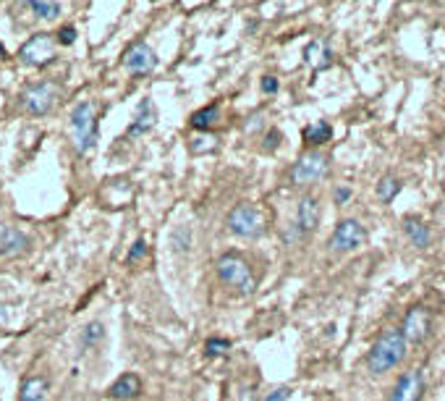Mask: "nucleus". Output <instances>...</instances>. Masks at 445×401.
Masks as SVG:
<instances>
[{
    "label": "nucleus",
    "mask_w": 445,
    "mask_h": 401,
    "mask_svg": "<svg viewBox=\"0 0 445 401\" xmlns=\"http://www.w3.org/2000/svg\"><path fill=\"white\" fill-rule=\"evenodd\" d=\"M406 339L401 336L399 328H387L380 333V339L372 343V349L367 354V367L369 373L375 375H383L387 370L399 367L403 359H406Z\"/></svg>",
    "instance_id": "nucleus-1"
},
{
    "label": "nucleus",
    "mask_w": 445,
    "mask_h": 401,
    "mask_svg": "<svg viewBox=\"0 0 445 401\" xmlns=\"http://www.w3.org/2000/svg\"><path fill=\"white\" fill-rule=\"evenodd\" d=\"M218 278L222 283H228L231 289H236L238 294H254V289H257V278H254V273L249 268V262L244 257H238V255H222L218 259Z\"/></svg>",
    "instance_id": "nucleus-2"
},
{
    "label": "nucleus",
    "mask_w": 445,
    "mask_h": 401,
    "mask_svg": "<svg viewBox=\"0 0 445 401\" xmlns=\"http://www.w3.org/2000/svg\"><path fill=\"white\" fill-rule=\"evenodd\" d=\"M71 126H73V144L76 153H89L97 142V121H94V103L84 100L71 110Z\"/></svg>",
    "instance_id": "nucleus-3"
},
{
    "label": "nucleus",
    "mask_w": 445,
    "mask_h": 401,
    "mask_svg": "<svg viewBox=\"0 0 445 401\" xmlns=\"http://www.w3.org/2000/svg\"><path fill=\"white\" fill-rule=\"evenodd\" d=\"M228 228H231V234L241 236V239H257L265 231V215L249 202L236 205L234 210L228 212Z\"/></svg>",
    "instance_id": "nucleus-4"
},
{
    "label": "nucleus",
    "mask_w": 445,
    "mask_h": 401,
    "mask_svg": "<svg viewBox=\"0 0 445 401\" xmlns=\"http://www.w3.org/2000/svg\"><path fill=\"white\" fill-rule=\"evenodd\" d=\"M330 171V160L325 157L322 153H304L291 168V184L296 187H312L317 181H322V178L328 176Z\"/></svg>",
    "instance_id": "nucleus-5"
},
{
    "label": "nucleus",
    "mask_w": 445,
    "mask_h": 401,
    "mask_svg": "<svg viewBox=\"0 0 445 401\" xmlns=\"http://www.w3.org/2000/svg\"><path fill=\"white\" fill-rule=\"evenodd\" d=\"M55 100H58V87L50 82L35 84V87H29V89L21 92V108L29 116H45V113H50V108L55 105Z\"/></svg>",
    "instance_id": "nucleus-6"
},
{
    "label": "nucleus",
    "mask_w": 445,
    "mask_h": 401,
    "mask_svg": "<svg viewBox=\"0 0 445 401\" xmlns=\"http://www.w3.org/2000/svg\"><path fill=\"white\" fill-rule=\"evenodd\" d=\"M55 47H58L55 37L40 32V35L29 37V40L24 42L21 50H19V58H21L24 63H29V66H47L50 60L55 58Z\"/></svg>",
    "instance_id": "nucleus-7"
},
{
    "label": "nucleus",
    "mask_w": 445,
    "mask_h": 401,
    "mask_svg": "<svg viewBox=\"0 0 445 401\" xmlns=\"http://www.w3.org/2000/svg\"><path fill=\"white\" fill-rule=\"evenodd\" d=\"M367 241V231H364V225L359 221H354V218H346V221H340L335 225V231L330 236V249L333 252H354V249H359Z\"/></svg>",
    "instance_id": "nucleus-8"
},
{
    "label": "nucleus",
    "mask_w": 445,
    "mask_h": 401,
    "mask_svg": "<svg viewBox=\"0 0 445 401\" xmlns=\"http://www.w3.org/2000/svg\"><path fill=\"white\" fill-rule=\"evenodd\" d=\"M430 328H433V315L427 307H411L403 318V325H401V336L406 339V343H422L427 336H430Z\"/></svg>",
    "instance_id": "nucleus-9"
},
{
    "label": "nucleus",
    "mask_w": 445,
    "mask_h": 401,
    "mask_svg": "<svg viewBox=\"0 0 445 401\" xmlns=\"http://www.w3.org/2000/svg\"><path fill=\"white\" fill-rule=\"evenodd\" d=\"M123 63L131 74H150L157 66V56L147 42H134V45L123 53Z\"/></svg>",
    "instance_id": "nucleus-10"
},
{
    "label": "nucleus",
    "mask_w": 445,
    "mask_h": 401,
    "mask_svg": "<svg viewBox=\"0 0 445 401\" xmlns=\"http://www.w3.org/2000/svg\"><path fill=\"white\" fill-rule=\"evenodd\" d=\"M422 393H424V375L419 370H411V373H403L399 377V383L393 386L387 401H419Z\"/></svg>",
    "instance_id": "nucleus-11"
},
{
    "label": "nucleus",
    "mask_w": 445,
    "mask_h": 401,
    "mask_svg": "<svg viewBox=\"0 0 445 401\" xmlns=\"http://www.w3.org/2000/svg\"><path fill=\"white\" fill-rule=\"evenodd\" d=\"M29 249V236L16 225H0V257H16Z\"/></svg>",
    "instance_id": "nucleus-12"
},
{
    "label": "nucleus",
    "mask_w": 445,
    "mask_h": 401,
    "mask_svg": "<svg viewBox=\"0 0 445 401\" xmlns=\"http://www.w3.org/2000/svg\"><path fill=\"white\" fill-rule=\"evenodd\" d=\"M296 225H299V231H315L317 225H320V202L317 197L312 194H306L299 200V207H296Z\"/></svg>",
    "instance_id": "nucleus-13"
},
{
    "label": "nucleus",
    "mask_w": 445,
    "mask_h": 401,
    "mask_svg": "<svg viewBox=\"0 0 445 401\" xmlns=\"http://www.w3.org/2000/svg\"><path fill=\"white\" fill-rule=\"evenodd\" d=\"M157 123V110H155L152 100H141L139 108H137V116H134V123L129 126V137H141L150 129H155Z\"/></svg>",
    "instance_id": "nucleus-14"
},
{
    "label": "nucleus",
    "mask_w": 445,
    "mask_h": 401,
    "mask_svg": "<svg viewBox=\"0 0 445 401\" xmlns=\"http://www.w3.org/2000/svg\"><path fill=\"white\" fill-rule=\"evenodd\" d=\"M110 393V399L116 401H129V399H137L141 393V380L134 373H123V375L118 377L116 383L107 389Z\"/></svg>",
    "instance_id": "nucleus-15"
},
{
    "label": "nucleus",
    "mask_w": 445,
    "mask_h": 401,
    "mask_svg": "<svg viewBox=\"0 0 445 401\" xmlns=\"http://www.w3.org/2000/svg\"><path fill=\"white\" fill-rule=\"evenodd\" d=\"M304 60H306V66H312L315 71L328 69L330 63H333V53H330L328 42H322V40H312L304 50Z\"/></svg>",
    "instance_id": "nucleus-16"
},
{
    "label": "nucleus",
    "mask_w": 445,
    "mask_h": 401,
    "mask_svg": "<svg viewBox=\"0 0 445 401\" xmlns=\"http://www.w3.org/2000/svg\"><path fill=\"white\" fill-rule=\"evenodd\" d=\"M47 391H50V383L47 377L42 375H35L29 380L21 383V391H19V401H45Z\"/></svg>",
    "instance_id": "nucleus-17"
},
{
    "label": "nucleus",
    "mask_w": 445,
    "mask_h": 401,
    "mask_svg": "<svg viewBox=\"0 0 445 401\" xmlns=\"http://www.w3.org/2000/svg\"><path fill=\"white\" fill-rule=\"evenodd\" d=\"M403 231H406L411 244H414V247H419V249H427L430 247V241H433L430 228H427L422 221H417V218H406V221H403Z\"/></svg>",
    "instance_id": "nucleus-18"
},
{
    "label": "nucleus",
    "mask_w": 445,
    "mask_h": 401,
    "mask_svg": "<svg viewBox=\"0 0 445 401\" xmlns=\"http://www.w3.org/2000/svg\"><path fill=\"white\" fill-rule=\"evenodd\" d=\"M330 137H333V126H330L328 121H315V123H309L304 129V142L312 144V147L330 142Z\"/></svg>",
    "instance_id": "nucleus-19"
},
{
    "label": "nucleus",
    "mask_w": 445,
    "mask_h": 401,
    "mask_svg": "<svg viewBox=\"0 0 445 401\" xmlns=\"http://www.w3.org/2000/svg\"><path fill=\"white\" fill-rule=\"evenodd\" d=\"M218 118H220L218 105H207L191 116V126H194V129H210V126L218 123Z\"/></svg>",
    "instance_id": "nucleus-20"
},
{
    "label": "nucleus",
    "mask_w": 445,
    "mask_h": 401,
    "mask_svg": "<svg viewBox=\"0 0 445 401\" xmlns=\"http://www.w3.org/2000/svg\"><path fill=\"white\" fill-rule=\"evenodd\" d=\"M399 191H401V181L396 176L380 178V184H377V197H380V202H393Z\"/></svg>",
    "instance_id": "nucleus-21"
},
{
    "label": "nucleus",
    "mask_w": 445,
    "mask_h": 401,
    "mask_svg": "<svg viewBox=\"0 0 445 401\" xmlns=\"http://www.w3.org/2000/svg\"><path fill=\"white\" fill-rule=\"evenodd\" d=\"M29 8H32V13L35 16H40V19H55L60 13V3H42V0H32L29 3Z\"/></svg>",
    "instance_id": "nucleus-22"
},
{
    "label": "nucleus",
    "mask_w": 445,
    "mask_h": 401,
    "mask_svg": "<svg viewBox=\"0 0 445 401\" xmlns=\"http://www.w3.org/2000/svg\"><path fill=\"white\" fill-rule=\"evenodd\" d=\"M103 339H105V328H103V323H89L87 330H84V343H87V346H97Z\"/></svg>",
    "instance_id": "nucleus-23"
},
{
    "label": "nucleus",
    "mask_w": 445,
    "mask_h": 401,
    "mask_svg": "<svg viewBox=\"0 0 445 401\" xmlns=\"http://www.w3.org/2000/svg\"><path fill=\"white\" fill-rule=\"evenodd\" d=\"M204 349H207L210 357H218V354H225L231 349V341L228 339H210V341L204 343Z\"/></svg>",
    "instance_id": "nucleus-24"
},
{
    "label": "nucleus",
    "mask_w": 445,
    "mask_h": 401,
    "mask_svg": "<svg viewBox=\"0 0 445 401\" xmlns=\"http://www.w3.org/2000/svg\"><path fill=\"white\" fill-rule=\"evenodd\" d=\"M73 40H76V29H73V26H63L58 32V40H55V42H60V45H71Z\"/></svg>",
    "instance_id": "nucleus-25"
},
{
    "label": "nucleus",
    "mask_w": 445,
    "mask_h": 401,
    "mask_svg": "<svg viewBox=\"0 0 445 401\" xmlns=\"http://www.w3.org/2000/svg\"><path fill=\"white\" fill-rule=\"evenodd\" d=\"M147 255V244H144V239H139L134 247H131V252H129V262H137V259H141Z\"/></svg>",
    "instance_id": "nucleus-26"
},
{
    "label": "nucleus",
    "mask_w": 445,
    "mask_h": 401,
    "mask_svg": "<svg viewBox=\"0 0 445 401\" xmlns=\"http://www.w3.org/2000/svg\"><path fill=\"white\" fill-rule=\"evenodd\" d=\"M351 189L349 187H338L335 191H333V200H335V205H346V202L351 200Z\"/></svg>",
    "instance_id": "nucleus-27"
},
{
    "label": "nucleus",
    "mask_w": 445,
    "mask_h": 401,
    "mask_svg": "<svg viewBox=\"0 0 445 401\" xmlns=\"http://www.w3.org/2000/svg\"><path fill=\"white\" fill-rule=\"evenodd\" d=\"M288 399H291V389L283 386V389H275L272 393H268V399L265 401H288Z\"/></svg>",
    "instance_id": "nucleus-28"
},
{
    "label": "nucleus",
    "mask_w": 445,
    "mask_h": 401,
    "mask_svg": "<svg viewBox=\"0 0 445 401\" xmlns=\"http://www.w3.org/2000/svg\"><path fill=\"white\" fill-rule=\"evenodd\" d=\"M262 92L268 94L278 92V79H275V76H265V79H262Z\"/></svg>",
    "instance_id": "nucleus-29"
},
{
    "label": "nucleus",
    "mask_w": 445,
    "mask_h": 401,
    "mask_svg": "<svg viewBox=\"0 0 445 401\" xmlns=\"http://www.w3.org/2000/svg\"><path fill=\"white\" fill-rule=\"evenodd\" d=\"M3 56H6V53H3V45H0V58H3Z\"/></svg>",
    "instance_id": "nucleus-30"
}]
</instances>
